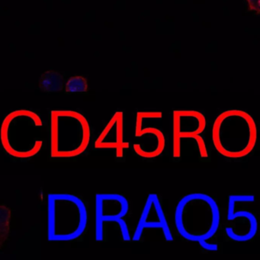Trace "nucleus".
<instances>
[{"mask_svg": "<svg viewBox=\"0 0 260 260\" xmlns=\"http://www.w3.org/2000/svg\"><path fill=\"white\" fill-rule=\"evenodd\" d=\"M175 223L179 235L188 241L199 243L212 238L220 228V208L208 194L190 193L177 204Z\"/></svg>", "mask_w": 260, "mask_h": 260, "instance_id": "1", "label": "nucleus"}, {"mask_svg": "<svg viewBox=\"0 0 260 260\" xmlns=\"http://www.w3.org/2000/svg\"><path fill=\"white\" fill-rule=\"evenodd\" d=\"M5 151L16 159H29L39 153L46 140V127L39 115L20 109L9 114L0 128Z\"/></svg>", "mask_w": 260, "mask_h": 260, "instance_id": "2", "label": "nucleus"}, {"mask_svg": "<svg viewBox=\"0 0 260 260\" xmlns=\"http://www.w3.org/2000/svg\"><path fill=\"white\" fill-rule=\"evenodd\" d=\"M212 141L222 156L231 159L245 157L256 144V124L252 117L244 111H225L213 124Z\"/></svg>", "mask_w": 260, "mask_h": 260, "instance_id": "3", "label": "nucleus"}, {"mask_svg": "<svg viewBox=\"0 0 260 260\" xmlns=\"http://www.w3.org/2000/svg\"><path fill=\"white\" fill-rule=\"evenodd\" d=\"M88 224L86 204L78 196L51 193L48 196V239L71 242L84 234Z\"/></svg>", "mask_w": 260, "mask_h": 260, "instance_id": "4", "label": "nucleus"}, {"mask_svg": "<svg viewBox=\"0 0 260 260\" xmlns=\"http://www.w3.org/2000/svg\"><path fill=\"white\" fill-rule=\"evenodd\" d=\"M50 124L51 157H76L86 151L90 142V127L82 114L75 111H52Z\"/></svg>", "mask_w": 260, "mask_h": 260, "instance_id": "5", "label": "nucleus"}, {"mask_svg": "<svg viewBox=\"0 0 260 260\" xmlns=\"http://www.w3.org/2000/svg\"><path fill=\"white\" fill-rule=\"evenodd\" d=\"M128 212V201L122 194H95V240L100 243L132 241L125 220Z\"/></svg>", "mask_w": 260, "mask_h": 260, "instance_id": "6", "label": "nucleus"}, {"mask_svg": "<svg viewBox=\"0 0 260 260\" xmlns=\"http://www.w3.org/2000/svg\"><path fill=\"white\" fill-rule=\"evenodd\" d=\"M206 119L198 111L176 110L173 113V156L174 158L192 156L208 157L202 134Z\"/></svg>", "mask_w": 260, "mask_h": 260, "instance_id": "7", "label": "nucleus"}, {"mask_svg": "<svg viewBox=\"0 0 260 260\" xmlns=\"http://www.w3.org/2000/svg\"><path fill=\"white\" fill-rule=\"evenodd\" d=\"M255 196L237 193L228 196L225 233L228 238L235 242L252 240L258 231V220L254 210Z\"/></svg>", "mask_w": 260, "mask_h": 260, "instance_id": "8", "label": "nucleus"}, {"mask_svg": "<svg viewBox=\"0 0 260 260\" xmlns=\"http://www.w3.org/2000/svg\"><path fill=\"white\" fill-rule=\"evenodd\" d=\"M132 240L135 243L147 241L171 243L174 240L158 194L151 193L147 196Z\"/></svg>", "mask_w": 260, "mask_h": 260, "instance_id": "9", "label": "nucleus"}, {"mask_svg": "<svg viewBox=\"0 0 260 260\" xmlns=\"http://www.w3.org/2000/svg\"><path fill=\"white\" fill-rule=\"evenodd\" d=\"M166 147V139L162 131L149 125L147 112H139L136 115L133 148L139 156L146 159L159 156Z\"/></svg>", "mask_w": 260, "mask_h": 260, "instance_id": "10", "label": "nucleus"}, {"mask_svg": "<svg viewBox=\"0 0 260 260\" xmlns=\"http://www.w3.org/2000/svg\"><path fill=\"white\" fill-rule=\"evenodd\" d=\"M96 149H112L115 150L117 158L124 157V150L130 144L124 140V113L116 112L109 120L103 132L95 141Z\"/></svg>", "mask_w": 260, "mask_h": 260, "instance_id": "11", "label": "nucleus"}, {"mask_svg": "<svg viewBox=\"0 0 260 260\" xmlns=\"http://www.w3.org/2000/svg\"><path fill=\"white\" fill-rule=\"evenodd\" d=\"M64 86V77L57 71H49L42 74L39 87L47 92L61 90Z\"/></svg>", "mask_w": 260, "mask_h": 260, "instance_id": "12", "label": "nucleus"}, {"mask_svg": "<svg viewBox=\"0 0 260 260\" xmlns=\"http://www.w3.org/2000/svg\"><path fill=\"white\" fill-rule=\"evenodd\" d=\"M68 92H85L88 91V83L86 78L81 76L71 77L65 86Z\"/></svg>", "mask_w": 260, "mask_h": 260, "instance_id": "13", "label": "nucleus"}, {"mask_svg": "<svg viewBox=\"0 0 260 260\" xmlns=\"http://www.w3.org/2000/svg\"><path fill=\"white\" fill-rule=\"evenodd\" d=\"M10 211L4 205H0V243L4 242L5 236L8 234Z\"/></svg>", "mask_w": 260, "mask_h": 260, "instance_id": "14", "label": "nucleus"}, {"mask_svg": "<svg viewBox=\"0 0 260 260\" xmlns=\"http://www.w3.org/2000/svg\"><path fill=\"white\" fill-rule=\"evenodd\" d=\"M198 243L202 249H205V250L217 251L218 249V244H217L216 240H214V237L203 240V241L199 242Z\"/></svg>", "mask_w": 260, "mask_h": 260, "instance_id": "15", "label": "nucleus"}, {"mask_svg": "<svg viewBox=\"0 0 260 260\" xmlns=\"http://www.w3.org/2000/svg\"><path fill=\"white\" fill-rule=\"evenodd\" d=\"M249 11L256 12L257 14L260 13V0H246Z\"/></svg>", "mask_w": 260, "mask_h": 260, "instance_id": "16", "label": "nucleus"}]
</instances>
